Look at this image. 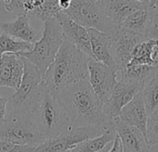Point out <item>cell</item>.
<instances>
[{
  "label": "cell",
  "mask_w": 158,
  "mask_h": 152,
  "mask_svg": "<svg viewBox=\"0 0 158 152\" xmlns=\"http://www.w3.org/2000/svg\"><path fill=\"white\" fill-rule=\"evenodd\" d=\"M20 58L24 64L22 80L18 90L8 98L7 105L10 108L9 113L31 115L47 87L38 69L26 59Z\"/></svg>",
  "instance_id": "3"
},
{
  "label": "cell",
  "mask_w": 158,
  "mask_h": 152,
  "mask_svg": "<svg viewBox=\"0 0 158 152\" xmlns=\"http://www.w3.org/2000/svg\"><path fill=\"white\" fill-rule=\"evenodd\" d=\"M0 32L17 40L34 44L37 40L38 33L31 26L29 16L22 14L17 16V19L10 22L0 21Z\"/></svg>",
  "instance_id": "18"
},
{
  "label": "cell",
  "mask_w": 158,
  "mask_h": 152,
  "mask_svg": "<svg viewBox=\"0 0 158 152\" xmlns=\"http://www.w3.org/2000/svg\"><path fill=\"white\" fill-rule=\"evenodd\" d=\"M61 12L57 5V0H44V3L31 12L29 16H32L44 22L51 19H56Z\"/></svg>",
  "instance_id": "25"
},
{
  "label": "cell",
  "mask_w": 158,
  "mask_h": 152,
  "mask_svg": "<svg viewBox=\"0 0 158 152\" xmlns=\"http://www.w3.org/2000/svg\"><path fill=\"white\" fill-rule=\"evenodd\" d=\"M63 41L64 34L60 23L56 19H51L44 22L43 34L33 44L32 49L19 56L33 64L44 77L47 69L54 61Z\"/></svg>",
  "instance_id": "4"
},
{
  "label": "cell",
  "mask_w": 158,
  "mask_h": 152,
  "mask_svg": "<svg viewBox=\"0 0 158 152\" xmlns=\"http://www.w3.org/2000/svg\"><path fill=\"white\" fill-rule=\"evenodd\" d=\"M101 6L105 15L117 27H119L134 11L150 8L148 1L145 3H139L134 0H106Z\"/></svg>",
  "instance_id": "16"
},
{
  "label": "cell",
  "mask_w": 158,
  "mask_h": 152,
  "mask_svg": "<svg viewBox=\"0 0 158 152\" xmlns=\"http://www.w3.org/2000/svg\"><path fill=\"white\" fill-rule=\"evenodd\" d=\"M55 98L72 127L113 128V121L103 111V103L91 87L88 77L60 91Z\"/></svg>",
  "instance_id": "1"
},
{
  "label": "cell",
  "mask_w": 158,
  "mask_h": 152,
  "mask_svg": "<svg viewBox=\"0 0 158 152\" xmlns=\"http://www.w3.org/2000/svg\"><path fill=\"white\" fill-rule=\"evenodd\" d=\"M107 152H124L123 150V147H122V143L120 141V138L118 137V136L117 135L113 144H112V147L110 148V150Z\"/></svg>",
  "instance_id": "30"
},
{
  "label": "cell",
  "mask_w": 158,
  "mask_h": 152,
  "mask_svg": "<svg viewBox=\"0 0 158 152\" xmlns=\"http://www.w3.org/2000/svg\"><path fill=\"white\" fill-rule=\"evenodd\" d=\"M23 72L24 64L19 55L6 54L0 58V87L18 90Z\"/></svg>",
  "instance_id": "14"
},
{
  "label": "cell",
  "mask_w": 158,
  "mask_h": 152,
  "mask_svg": "<svg viewBox=\"0 0 158 152\" xmlns=\"http://www.w3.org/2000/svg\"><path fill=\"white\" fill-rule=\"evenodd\" d=\"M110 38L112 40L114 57L118 72H121L131 61L135 46L144 40L141 36L130 33L121 27H118Z\"/></svg>",
  "instance_id": "11"
},
{
  "label": "cell",
  "mask_w": 158,
  "mask_h": 152,
  "mask_svg": "<svg viewBox=\"0 0 158 152\" xmlns=\"http://www.w3.org/2000/svg\"><path fill=\"white\" fill-rule=\"evenodd\" d=\"M45 140L31 115L9 113L0 124V141L37 148Z\"/></svg>",
  "instance_id": "6"
},
{
  "label": "cell",
  "mask_w": 158,
  "mask_h": 152,
  "mask_svg": "<svg viewBox=\"0 0 158 152\" xmlns=\"http://www.w3.org/2000/svg\"><path fill=\"white\" fill-rule=\"evenodd\" d=\"M155 61H156V66H158V56L156 58Z\"/></svg>",
  "instance_id": "35"
},
{
  "label": "cell",
  "mask_w": 158,
  "mask_h": 152,
  "mask_svg": "<svg viewBox=\"0 0 158 152\" xmlns=\"http://www.w3.org/2000/svg\"><path fill=\"white\" fill-rule=\"evenodd\" d=\"M56 20L61 25L64 38L87 57L94 59L87 29L71 20L64 12H61Z\"/></svg>",
  "instance_id": "12"
},
{
  "label": "cell",
  "mask_w": 158,
  "mask_h": 152,
  "mask_svg": "<svg viewBox=\"0 0 158 152\" xmlns=\"http://www.w3.org/2000/svg\"><path fill=\"white\" fill-rule=\"evenodd\" d=\"M134 1L139 2V3H145V2H147L148 0H134Z\"/></svg>",
  "instance_id": "34"
},
{
  "label": "cell",
  "mask_w": 158,
  "mask_h": 152,
  "mask_svg": "<svg viewBox=\"0 0 158 152\" xmlns=\"http://www.w3.org/2000/svg\"><path fill=\"white\" fill-rule=\"evenodd\" d=\"M94 58L96 61L101 62L116 72L118 68L114 57L112 40L109 35L94 29H87Z\"/></svg>",
  "instance_id": "15"
},
{
  "label": "cell",
  "mask_w": 158,
  "mask_h": 152,
  "mask_svg": "<svg viewBox=\"0 0 158 152\" xmlns=\"http://www.w3.org/2000/svg\"><path fill=\"white\" fill-rule=\"evenodd\" d=\"M31 115L39 131L46 139L55 137L70 127L62 107L48 89L44 92Z\"/></svg>",
  "instance_id": "5"
},
{
  "label": "cell",
  "mask_w": 158,
  "mask_h": 152,
  "mask_svg": "<svg viewBox=\"0 0 158 152\" xmlns=\"http://www.w3.org/2000/svg\"><path fill=\"white\" fill-rule=\"evenodd\" d=\"M143 86V85L138 82L122 77L120 81H118L108 100L103 104L104 113L112 121L118 118L122 109L137 94L142 92Z\"/></svg>",
  "instance_id": "10"
},
{
  "label": "cell",
  "mask_w": 158,
  "mask_h": 152,
  "mask_svg": "<svg viewBox=\"0 0 158 152\" xmlns=\"http://www.w3.org/2000/svg\"><path fill=\"white\" fill-rule=\"evenodd\" d=\"M72 4V0H57V5L62 12L68 10Z\"/></svg>",
  "instance_id": "31"
},
{
  "label": "cell",
  "mask_w": 158,
  "mask_h": 152,
  "mask_svg": "<svg viewBox=\"0 0 158 152\" xmlns=\"http://www.w3.org/2000/svg\"><path fill=\"white\" fill-rule=\"evenodd\" d=\"M150 20V8L149 9H139L131 14L119 27L132 33L136 35L141 36L144 41L147 40V29Z\"/></svg>",
  "instance_id": "19"
},
{
  "label": "cell",
  "mask_w": 158,
  "mask_h": 152,
  "mask_svg": "<svg viewBox=\"0 0 158 152\" xmlns=\"http://www.w3.org/2000/svg\"><path fill=\"white\" fill-rule=\"evenodd\" d=\"M116 137V131L114 129H110L97 137L87 139L80 143L69 152H99L104 150L109 143H112Z\"/></svg>",
  "instance_id": "21"
},
{
  "label": "cell",
  "mask_w": 158,
  "mask_h": 152,
  "mask_svg": "<svg viewBox=\"0 0 158 152\" xmlns=\"http://www.w3.org/2000/svg\"><path fill=\"white\" fill-rule=\"evenodd\" d=\"M142 96L148 116L158 110V77L155 76L148 81L143 90Z\"/></svg>",
  "instance_id": "24"
},
{
  "label": "cell",
  "mask_w": 158,
  "mask_h": 152,
  "mask_svg": "<svg viewBox=\"0 0 158 152\" xmlns=\"http://www.w3.org/2000/svg\"><path fill=\"white\" fill-rule=\"evenodd\" d=\"M90 58L64 38V41L43 79L54 97L69 85L88 77Z\"/></svg>",
  "instance_id": "2"
},
{
  "label": "cell",
  "mask_w": 158,
  "mask_h": 152,
  "mask_svg": "<svg viewBox=\"0 0 158 152\" xmlns=\"http://www.w3.org/2000/svg\"><path fill=\"white\" fill-rule=\"evenodd\" d=\"M146 141L150 148L158 145V110L148 116L146 125Z\"/></svg>",
  "instance_id": "26"
},
{
  "label": "cell",
  "mask_w": 158,
  "mask_h": 152,
  "mask_svg": "<svg viewBox=\"0 0 158 152\" xmlns=\"http://www.w3.org/2000/svg\"><path fill=\"white\" fill-rule=\"evenodd\" d=\"M64 13L86 29H94L109 36L118 28L105 15L96 0H72L70 7Z\"/></svg>",
  "instance_id": "7"
},
{
  "label": "cell",
  "mask_w": 158,
  "mask_h": 152,
  "mask_svg": "<svg viewBox=\"0 0 158 152\" xmlns=\"http://www.w3.org/2000/svg\"><path fill=\"white\" fill-rule=\"evenodd\" d=\"M158 56V46L157 47H156V49H155V52H154V59H156V58Z\"/></svg>",
  "instance_id": "33"
},
{
  "label": "cell",
  "mask_w": 158,
  "mask_h": 152,
  "mask_svg": "<svg viewBox=\"0 0 158 152\" xmlns=\"http://www.w3.org/2000/svg\"><path fill=\"white\" fill-rule=\"evenodd\" d=\"M96 1H97V2H99L100 4H103L106 0H96Z\"/></svg>",
  "instance_id": "36"
},
{
  "label": "cell",
  "mask_w": 158,
  "mask_h": 152,
  "mask_svg": "<svg viewBox=\"0 0 158 152\" xmlns=\"http://www.w3.org/2000/svg\"><path fill=\"white\" fill-rule=\"evenodd\" d=\"M8 98L0 97V124H2L6 117V108H7Z\"/></svg>",
  "instance_id": "29"
},
{
  "label": "cell",
  "mask_w": 158,
  "mask_h": 152,
  "mask_svg": "<svg viewBox=\"0 0 158 152\" xmlns=\"http://www.w3.org/2000/svg\"><path fill=\"white\" fill-rule=\"evenodd\" d=\"M117 72L108 66L90 59L88 61V80L92 89L104 104L110 98L118 83Z\"/></svg>",
  "instance_id": "9"
},
{
  "label": "cell",
  "mask_w": 158,
  "mask_h": 152,
  "mask_svg": "<svg viewBox=\"0 0 158 152\" xmlns=\"http://www.w3.org/2000/svg\"><path fill=\"white\" fill-rule=\"evenodd\" d=\"M126 124L139 129L146 137V125L148 114L143 103L142 92L137 94L121 111L118 116Z\"/></svg>",
  "instance_id": "17"
},
{
  "label": "cell",
  "mask_w": 158,
  "mask_h": 152,
  "mask_svg": "<svg viewBox=\"0 0 158 152\" xmlns=\"http://www.w3.org/2000/svg\"><path fill=\"white\" fill-rule=\"evenodd\" d=\"M148 2H149L150 8L155 7L158 6V0H148Z\"/></svg>",
  "instance_id": "32"
},
{
  "label": "cell",
  "mask_w": 158,
  "mask_h": 152,
  "mask_svg": "<svg viewBox=\"0 0 158 152\" xmlns=\"http://www.w3.org/2000/svg\"><path fill=\"white\" fill-rule=\"evenodd\" d=\"M158 46L157 40L149 39L138 44L133 49L131 59L129 62L131 65H148L156 67L154 59V52Z\"/></svg>",
  "instance_id": "20"
},
{
  "label": "cell",
  "mask_w": 158,
  "mask_h": 152,
  "mask_svg": "<svg viewBox=\"0 0 158 152\" xmlns=\"http://www.w3.org/2000/svg\"><path fill=\"white\" fill-rule=\"evenodd\" d=\"M146 38L147 40L154 39L158 41V6L150 8V20Z\"/></svg>",
  "instance_id": "27"
},
{
  "label": "cell",
  "mask_w": 158,
  "mask_h": 152,
  "mask_svg": "<svg viewBox=\"0 0 158 152\" xmlns=\"http://www.w3.org/2000/svg\"><path fill=\"white\" fill-rule=\"evenodd\" d=\"M35 148L0 141V152H33Z\"/></svg>",
  "instance_id": "28"
},
{
  "label": "cell",
  "mask_w": 158,
  "mask_h": 152,
  "mask_svg": "<svg viewBox=\"0 0 158 152\" xmlns=\"http://www.w3.org/2000/svg\"><path fill=\"white\" fill-rule=\"evenodd\" d=\"M99 127H72L70 126L58 136L46 139L33 152H69L80 143L97 137L106 132Z\"/></svg>",
  "instance_id": "8"
},
{
  "label": "cell",
  "mask_w": 158,
  "mask_h": 152,
  "mask_svg": "<svg viewBox=\"0 0 158 152\" xmlns=\"http://www.w3.org/2000/svg\"><path fill=\"white\" fill-rule=\"evenodd\" d=\"M0 33H1V32H0Z\"/></svg>",
  "instance_id": "37"
},
{
  "label": "cell",
  "mask_w": 158,
  "mask_h": 152,
  "mask_svg": "<svg viewBox=\"0 0 158 152\" xmlns=\"http://www.w3.org/2000/svg\"><path fill=\"white\" fill-rule=\"evenodd\" d=\"M113 128L120 138L124 152H151L144 135L118 117L113 120Z\"/></svg>",
  "instance_id": "13"
},
{
  "label": "cell",
  "mask_w": 158,
  "mask_h": 152,
  "mask_svg": "<svg viewBox=\"0 0 158 152\" xmlns=\"http://www.w3.org/2000/svg\"><path fill=\"white\" fill-rule=\"evenodd\" d=\"M33 44L17 40L6 35L4 33H0V58L6 54L19 55L31 50Z\"/></svg>",
  "instance_id": "23"
},
{
  "label": "cell",
  "mask_w": 158,
  "mask_h": 152,
  "mask_svg": "<svg viewBox=\"0 0 158 152\" xmlns=\"http://www.w3.org/2000/svg\"><path fill=\"white\" fill-rule=\"evenodd\" d=\"M120 72L122 77L138 82L144 85L148 81H150L156 76V67L148 65L128 64L126 68Z\"/></svg>",
  "instance_id": "22"
}]
</instances>
